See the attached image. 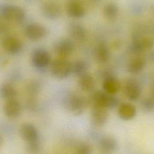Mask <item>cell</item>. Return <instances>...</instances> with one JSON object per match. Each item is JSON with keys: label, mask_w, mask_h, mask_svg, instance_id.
<instances>
[{"label": "cell", "mask_w": 154, "mask_h": 154, "mask_svg": "<svg viewBox=\"0 0 154 154\" xmlns=\"http://www.w3.org/2000/svg\"><path fill=\"white\" fill-rule=\"evenodd\" d=\"M93 106H98L106 109H112L119 104V99L114 94H109L104 91L98 90L91 96Z\"/></svg>", "instance_id": "obj_1"}, {"label": "cell", "mask_w": 154, "mask_h": 154, "mask_svg": "<svg viewBox=\"0 0 154 154\" xmlns=\"http://www.w3.org/2000/svg\"><path fill=\"white\" fill-rule=\"evenodd\" d=\"M51 71L57 79H63L68 78L72 73V63L65 58L59 57L51 63Z\"/></svg>", "instance_id": "obj_2"}, {"label": "cell", "mask_w": 154, "mask_h": 154, "mask_svg": "<svg viewBox=\"0 0 154 154\" xmlns=\"http://www.w3.org/2000/svg\"><path fill=\"white\" fill-rule=\"evenodd\" d=\"M88 101L81 95L72 94L67 97L65 102V106L72 114L79 116L86 109Z\"/></svg>", "instance_id": "obj_3"}, {"label": "cell", "mask_w": 154, "mask_h": 154, "mask_svg": "<svg viewBox=\"0 0 154 154\" xmlns=\"http://www.w3.org/2000/svg\"><path fill=\"white\" fill-rule=\"evenodd\" d=\"M1 17L5 20L20 23L25 18V12L20 7L13 5H2L0 8Z\"/></svg>", "instance_id": "obj_4"}, {"label": "cell", "mask_w": 154, "mask_h": 154, "mask_svg": "<svg viewBox=\"0 0 154 154\" xmlns=\"http://www.w3.org/2000/svg\"><path fill=\"white\" fill-rule=\"evenodd\" d=\"M101 72L103 90L111 94L117 93L120 88V84L117 77L109 70H104Z\"/></svg>", "instance_id": "obj_5"}, {"label": "cell", "mask_w": 154, "mask_h": 154, "mask_svg": "<svg viewBox=\"0 0 154 154\" xmlns=\"http://www.w3.org/2000/svg\"><path fill=\"white\" fill-rule=\"evenodd\" d=\"M19 134L26 144L40 141L38 131L36 127L30 123H23L19 128Z\"/></svg>", "instance_id": "obj_6"}, {"label": "cell", "mask_w": 154, "mask_h": 154, "mask_svg": "<svg viewBox=\"0 0 154 154\" xmlns=\"http://www.w3.org/2000/svg\"><path fill=\"white\" fill-rule=\"evenodd\" d=\"M49 53L41 48L35 49L31 55V62L33 66L38 70H44L51 63Z\"/></svg>", "instance_id": "obj_7"}, {"label": "cell", "mask_w": 154, "mask_h": 154, "mask_svg": "<svg viewBox=\"0 0 154 154\" xmlns=\"http://www.w3.org/2000/svg\"><path fill=\"white\" fill-rule=\"evenodd\" d=\"M75 44L70 39H60L54 44V51L60 58H66L70 56L74 52Z\"/></svg>", "instance_id": "obj_8"}, {"label": "cell", "mask_w": 154, "mask_h": 154, "mask_svg": "<svg viewBox=\"0 0 154 154\" xmlns=\"http://www.w3.org/2000/svg\"><path fill=\"white\" fill-rule=\"evenodd\" d=\"M154 47V38L150 37H137L134 39L129 46L130 51L138 54L144 51L150 49Z\"/></svg>", "instance_id": "obj_9"}, {"label": "cell", "mask_w": 154, "mask_h": 154, "mask_svg": "<svg viewBox=\"0 0 154 154\" xmlns=\"http://www.w3.org/2000/svg\"><path fill=\"white\" fill-rule=\"evenodd\" d=\"M141 92V86L137 80L130 78L126 81L124 85V93L129 100L132 101L138 100Z\"/></svg>", "instance_id": "obj_10"}, {"label": "cell", "mask_w": 154, "mask_h": 154, "mask_svg": "<svg viewBox=\"0 0 154 154\" xmlns=\"http://www.w3.org/2000/svg\"><path fill=\"white\" fill-rule=\"evenodd\" d=\"M25 33L29 40L37 41L43 38L46 35L47 29L40 24L31 23L26 26Z\"/></svg>", "instance_id": "obj_11"}, {"label": "cell", "mask_w": 154, "mask_h": 154, "mask_svg": "<svg viewBox=\"0 0 154 154\" xmlns=\"http://www.w3.org/2000/svg\"><path fill=\"white\" fill-rule=\"evenodd\" d=\"M108 120L107 109L101 106H93L91 112V120L94 126L97 127L103 126L106 123Z\"/></svg>", "instance_id": "obj_12"}, {"label": "cell", "mask_w": 154, "mask_h": 154, "mask_svg": "<svg viewBox=\"0 0 154 154\" xmlns=\"http://www.w3.org/2000/svg\"><path fill=\"white\" fill-rule=\"evenodd\" d=\"M2 45L4 50L8 54L12 55L20 52L23 47L21 41L13 36H8L4 38Z\"/></svg>", "instance_id": "obj_13"}, {"label": "cell", "mask_w": 154, "mask_h": 154, "mask_svg": "<svg viewBox=\"0 0 154 154\" xmlns=\"http://www.w3.org/2000/svg\"><path fill=\"white\" fill-rule=\"evenodd\" d=\"M4 111L5 116L11 119H15L20 117L22 114V108L20 102L16 99L6 100Z\"/></svg>", "instance_id": "obj_14"}, {"label": "cell", "mask_w": 154, "mask_h": 154, "mask_svg": "<svg viewBox=\"0 0 154 154\" xmlns=\"http://www.w3.org/2000/svg\"><path fill=\"white\" fill-rule=\"evenodd\" d=\"M118 143L116 139L109 135L101 137L98 141V147L101 152L104 153H109L117 148Z\"/></svg>", "instance_id": "obj_15"}, {"label": "cell", "mask_w": 154, "mask_h": 154, "mask_svg": "<svg viewBox=\"0 0 154 154\" xmlns=\"http://www.w3.org/2000/svg\"><path fill=\"white\" fill-rule=\"evenodd\" d=\"M42 11L46 18L51 20L56 19L61 15L60 6L56 2L51 1H48L43 4Z\"/></svg>", "instance_id": "obj_16"}, {"label": "cell", "mask_w": 154, "mask_h": 154, "mask_svg": "<svg viewBox=\"0 0 154 154\" xmlns=\"http://www.w3.org/2000/svg\"><path fill=\"white\" fill-rule=\"evenodd\" d=\"M137 114L135 106L130 103H122L118 108V115L123 120L132 119Z\"/></svg>", "instance_id": "obj_17"}, {"label": "cell", "mask_w": 154, "mask_h": 154, "mask_svg": "<svg viewBox=\"0 0 154 154\" xmlns=\"http://www.w3.org/2000/svg\"><path fill=\"white\" fill-rule=\"evenodd\" d=\"M66 10L68 15L73 18H81L85 14L84 6L76 0H70L68 2Z\"/></svg>", "instance_id": "obj_18"}, {"label": "cell", "mask_w": 154, "mask_h": 154, "mask_svg": "<svg viewBox=\"0 0 154 154\" xmlns=\"http://www.w3.org/2000/svg\"><path fill=\"white\" fill-rule=\"evenodd\" d=\"M68 32L71 38L79 42L84 40L86 38L87 34L85 28L76 23H71L69 26Z\"/></svg>", "instance_id": "obj_19"}, {"label": "cell", "mask_w": 154, "mask_h": 154, "mask_svg": "<svg viewBox=\"0 0 154 154\" xmlns=\"http://www.w3.org/2000/svg\"><path fill=\"white\" fill-rule=\"evenodd\" d=\"M146 61L144 58L137 56L131 59L127 65V71L132 75H136L140 73L144 68Z\"/></svg>", "instance_id": "obj_20"}, {"label": "cell", "mask_w": 154, "mask_h": 154, "mask_svg": "<svg viewBox=\"0 0 154 154\" xmlns=\"http://www.w3.org/2000/svg\"><path fill=\"white\" fill-rule=\"evenodd\" d=\"M95 84L94 78L88 72L79 76L78 85L81 90L84 91H92L95 87Z\"/></svg>", "instance_id": "obj_21"}, {"label": "cell", "mask_w": 154, "mask_h": 154, "mask_svg": "<svg viewBox=\"0 0 154 154\" xmlns=\"http://www.w3.org/2000/svg\"><path fill=\"white\" fill-rule=\"evenodd\" d=\"M110 52L108 48L103 43L97 45L94 51V58L97 62L101 64L107 63L110 58Z\"/></svg>", "instance_id": "obj_22"}, {"label": "cell", "mask_w": 154, "mask_h": 154, "mask_svg": "<svg viewBox=\"0 0 154 154\" xmlns=\"http://www.w3.org/2000/svg\"><path fill=\"white\" fill-rule=\"evenodd\" d=\"M0 92L2 98L6 100L16 99L17 96L16 88L12 85L8 83H4L1 85Z\"/></svg>", "instance_id": "obj_23"}, {"label": "cell", "mask_w": 154, "mask_h": 154, "mask_svg": "<svg viewBox=\"0 0 154 154\" xmlns=\"http://www.w3.org/2000/svg\"><path fill=\"white\" fill-rule=\"evenodd\" d=\"M119 7L117 5L112 2L107 4L103 8V16L109 20H113L116 19L119 14Z\"/></svg>", "instance_id": "obj_24"}, {"label": "cell", "mask_w": 154, "mask_h": 154, "mask_svg": "<svg viewBox=\"0 0 154 154\" xmlns=\"http://www.w3.org/2000/svg\"><path fill=\"white\" fill-rule=\"evenodd\" d=\"M88 63L83 60H77L72 63V73L78 77L88 72Z\"/></svg>", "instance_id": "obj_25"}, {"label": "cell", "mask_w": 154, "mask_h": 154, "mask_svg": "<svg viewBox=\"0 0 154 154\" xmlns=\"http://www.w3.org/2000/svg\"><path fill=\"white\" fill-rule=\"evenodd\" d=\"M140 106L142 111L146 113L154 112V98L152 97H146L140 102Z\"/></svg>", "instance_id": "obj_26"}, {"label": "cell", "mask_w": 154, "mask_h": 154, "mask_svg": "<svg viewBox=\"0 0 154 154\" xmlns=\"http://www.w3.org/2000/svg\"><path fill=\"white\" fill-rule=\"evenodd\" d=\"M91 146L84 142L78 143L75 147L76 153L79 154H89L91 152Z\"/></svg>", "instance_id": "obj_27"}, {"label": "cell", "mask_w": 154, "mask_h": 154, "mask_svg": "<svg viewBox=\"0 0 154 154\" xmlns=\"http://www.w3.org/2000/svg\"><path fill=\"white\" fill-rule=\"evenodd\" d=\"M26 149L30 153H35L39 152V151L42 149L41 140L31 144H26Z\"/></svg>", "instance_id": "obj_28"}, {"label": "cell", "mask_w": 154, "mask_h": 154, "mask_svg": "<svg viewBox=\"0 0 154 154\" xmlns=\"http://www.w3.org/2000/svg\"><path fill=\"white\" fill-rule=\"evenodd\" d=\"M152 96L154 98V85L153 86L152 89Z\"/></svg>", "instance_id": "obj_29"}, {"label": "cell", "mask_w": 154, "mask_h": 154, "mask_svg": "<svg viewBox=\"0 0 154 154\" xmlns=\"http://www.w3.org/2000/svg\"><path fill=\"white\" fill-rule=\"evenodd\" d=\"M150 58L152 59L153 60H154V52H153V54H151V55H150Z\"/></svg>", "instance_id": "obj_30"}]
</instances>
